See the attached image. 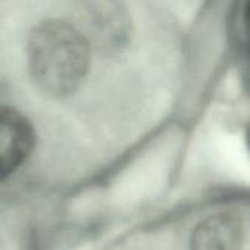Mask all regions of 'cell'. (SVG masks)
<instances>
[{
	"label": "cell",
	"instance_id": "6da1fadb",
	"mask_svg": "<svg viewBox=\"0 0 250 250\" xmlns=\"http://www.w3.org/2000/svg\"><path fill=\"white\" fill-rule=\"evenodd\" d=\"M91 62L88 38L75 25L50 19L35 26L26 44V63L38 88L53 97L75 92Z\"/></svg>",
	"mask_w": 250,
	"mask_h": 250
},
{
	"label": "cell",
	"instance_id": "7a4b0ae2",
	"mask_svg": "<svg viewBox=\"0 0 250 250\" xmlns=\"http://www.w3.org/2000/svg\"><path fill=\"white\" fill-rule=\"evenodd\" d=\"M34 145L35 130L29 119L13 107L0 105V180L26 161Z\"/></svg>",
	"mask_w": 250,
	"mask_h": 250
},
{
	"label": "cell",
	"instance_id": "3957f363",
	"mask_svg": "<svg viewBox=\"0 0 250 250\" xmlns=\"http://www.w3.org/2000/svg\"><path fill=\"white\" fill-rule=\"evenodd\" d=\"M242 220L231 212H218L201 221L190 239L192 250H240Z\"/></svg>",
	"mask_w": 250,
	"mask_h": 250
}]
</instances>
